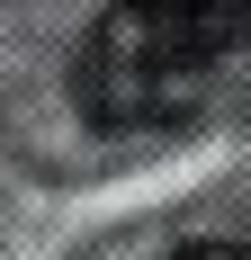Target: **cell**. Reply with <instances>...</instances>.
Instances as JSON below:
<instances>
[{"label":"cell","instance_id":"cell-1","mask_svg":"<svg viewBox=\"0 0 251 260\" xmlns=\"http://www.w3.org/2000/svg\"><path fill=\"white\" fill-rule=\"evenodd\" d=\"M198 81H206V72L179 63V54L135 18V0L99 9V27H90L81 54H72V99H81V117H90L99 135H135V126L179 117Z\"/></svg>","mask_w":251,"mask_h":260},{"label":"cell","instance_id":"cell-2","mask_svg":"<svg viewBox=\"0 0 251 260\" xmlns=\"http://www.w3.org/2000/svg\"><path fill=\"white\" fill-rule=\"evenodd\" d=\"M135 18H144L179 63H198V72H215V63L242 45V0H135Z\"/></svg>","mask_w":251,"mask_h":260},{"label":"cell","instance_id":"cell-3","mask_svg":"<svg viewBox=\"0 0 251 260\" xmlns=\"http://www.w3.org/2000/svg\"><path fill=\"white\" fill-rule=\"evenodd\" d=\"M171 260H242V242H189V251H171Z\"/></svg>","mask_w":251,"mask_h":260}]
</instances>
